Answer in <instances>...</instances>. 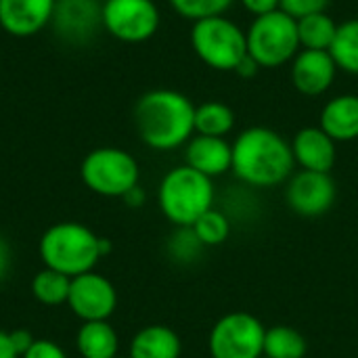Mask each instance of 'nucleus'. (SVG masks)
<instances>
[{
    "instance_id": "f257e3e1",
    "label": "nucleus",
    "mask_w": 358,
    "mask_h": 358,
    "mask_svg": "<svg viewBox=\"0 0 358 358\" xmlns=\"http://www.w3.org/2000/svg\"><path fill=\"white\" fill-rule=\"evenodd\" d=\"M138 138L153 151H174L195 134L193 101L172 88H155L138 96L132 111Z\"/></svg>"
},
{
    "instance_id": "f03ea898",
    "label": "nucleus",
    "mask_w": 358,
    "mask_h": 358,
    "mask_svg": "<svg viewBox=\"0 0 358 358\" xmlns=\"http://www.w3.org/2000/svg\"><path fill=\"white\" fill-rule=\"evenodd\" d=\"M292 143L266 126L245 128L233 143V174L256 189L283 185L294 174Z\"/></svg>"
},
{
    "instance_id": "7ed1b4c3",
    "label": "nucleus",
    "mask_w": 358,
    "mask_h": 358,
    "mask_svg": "<svg viewBox=\"0 0 358 358\" xmlns=\"http://www.w3.org/2000/svg\"><path fill=\"white\" fill-rule=\"evenodd\" d=\"M44 268L67 275L69 279L94 271L103 258L101 237L80 222H57L48 227L38 243Z\"/></svg>"
},
{
    "instance_id": "20e7f679",
    "label": "nucleus",
    "mask_w": 358,
    "mask_h": 358,
    "mask_svg": "<svg viewBox=\"0 0 358 358\" xmlns=\"http://www.w3.org/2000/svg\"><path fill=\"white\" fill-rule=\"evenodd\" d=\"M157 203L172 224L193 227L201 214L214 208V182L187 164L176 166L162 178Z\"/></svg>"
},
{
    "instance_id": "39448f33",
    "label": "nucleus",
    "mask_w": 358,
    "mask_h": 358,
    "mask_svg": "<svg viewBox=\"0 0 358 358\" xmlns=\"http://www.w3.org/2000/svg\"><path fill=\"white\" fill-rule=\"evenodd\" d=\"M189 40L197 59L214 71H235L248 57L245 29L227 15L195 21Z\"/></svg>"
},
{
    "instance_id": "423d86ee",
    "label": "nucleus",
    "mask_w": 358,
    "mask_h": 358,
    "mask_svg": "<svg viewBox=\"0 0 358 358\" xmlns=\"http://www.w3.org/2000/svg\"><path fill=\"white\" fill-rule=\"evenodd\" d=\"M248 55L260 65V69H277L294 61L302 50L298 38V21L287 13L273 10L254 17L245 29Z\"/></svg>"
},
{
    "instance_id": "0eeeda50",
    "label": "nucleus",
    "mask_w": 358,
    "mask_h": 358,
    "mask_svg": "<svg viewBox=\"0 0 358 358\" xmlns=\"http://www.w3.org/2000/svg\"><path fill=\"white\" fill-rule=\"evenodd\" d=\"M80 178L92 193L122 199L138 185L141 168L132 153L120 147H99L82 159Z\"/></svg>"
},
{
    "instance_id": "6e6552de",
    "label": "nucleus",
    "mask_w": 358,
    "mask_h": 358,
    "mask_svg": "<svg viewBox=\"0 0 358 358\" xmlns=\"http://www.w3.org/2000/svg\"><path fill=\"white\" fill-rule=\"evenodd\" d=\"M266 327L250 313H229L220 317L208 338L212 358H260L264 352Z\"/></svg>"
},
{
    "instance_id": "1a4fd4ad",
    "label": "nucleus",
    "mask_w": 358,
    "mask_h": 358,
    "mask_svg": "<svg viewBox=\"0 0 358 358\" xmlns=\"http://www.w3.org/2000/svg\"><path fill=\"white\" fill-rule=\"evenodd\" d=\"M103 29L126 44L151 40L162 23V13L155 0H103Z\"/></svg>"
},
{
    "instance_id": "9d476101",
    "label": "nucleus",
    "mask_w": 358,
    "mask_h": 358,
    "mask_svg": "<svg viewBox=\"0 0 358 358\" xmlns=\"http://www.w3.org/2000/svg\"><path fill=\"white\" fill-rule=\"evenodd\" d=\"M67 306L82 323L109 321L117 308V292L107 277L88 271L71 279Z\"/></svg>"
},
{
    "instance_id": "9b49d317",
    "label": "nucleus",
    "mask_w": 358,
    "mask_h": 358,
    "mask_svg": "<svg viewBox=\"0 0 358 358\" xmlns=\"http://www.w3.org/2000/svg\"><path fill=\"white\" fill-rule=\"evenodd\" d=\"M336 195H338L336 182L327 172L300 170L289 176L285 187L287 206L292 208V212L306 218H317L327 214L336 203Z\"/></svg>"
},
{
    "instance_id": "f8f14e48",
    "label": "nucleus",
    "mask_w": 358,
    "mask_h": 358,
    "mask_svg": "<svg viewBox=\"0 0 358 358\" xmlns=\"http://www.w3.org/2000/svg\"><path fill=\"white\" fill-rule=\"evenodd\" d=\"M99 0H57L50 27L67 44H84L103 27Z\"/></svg>"
},
{
    "instance_id": "ddd939ff",
    "label": "nucleus",
    "mask_w": 358,
    "mask_h": 358,
    "mask_svg": "<svg viewBox=\"0 0 358 358\" xmlns=\"http://www.w3.org/2000/svg\"><path fill=\"white\" fill-rule=\"evenodd\" d=\"M336 76H338V65L334 57L329 55V50L302 48L294 57L292 69H289L292 86L304 96L325 94L334 86Z\"/></svg>"
},
{
    "instance_id": "4468645a",
    "label": "nucleus",
    "mask_w": 358,
    "mask_h": 358,
    "mask_svg": "<svg viewBox=\"0 0 358 358\" xmlns=\"http://www.w3.org/2000/svg\"><path fill=\"white\" fill-rule=\"evenodd\" d=\"M57 0H0V27L13 38H31L50 25Z\"/></svg>"
},
{
    "instance_id": "2eb2a0df",
    "label": "nucleus",
    "mask_w": 358,
    "mask_h": 358,
    "mask_svg": "<svg viewBox=\"0 0 358 358\" xmlns=\"http://www.w3.org/2000/svg\"><path fill=\"white\" fill-rule=\"evenodd\" d=\"M292 153L302 170L331 172L336 164V141L321 126H306L296 132L292 141Z\"/></svg>"
},
{
    "instance_id": "dca6fc26",
    "label": "nucleus",
    "mask_w": 358,
    "mask_h": 358,
    "mask_svg": "<svg viewBox=\"0 0 358 358\" xmlns=\"http://www.w3.org/2000/svg\"><path fill=\"white\" fill-rule=\"evenodd\" d=\"M185 164L193 170L216 178L233 166V145L227 138L193 134L185 145Z\"/></svg>"
},
{
    "instance_id": "f3484780",
    "label": "nucleus",
    "mask_w": 358,
    "mask_h": 358,
    "mask_svg": "<svg viewBox=\"0 0 358 358\" xmlns=\"http://www.w3.org/2000/svg\"><path fill=\"white\" fill-rule=\"evenodd\" d=\"M319 126L336 141L348 143L358 138V94H338L321 109Z\"/></svg>"
},
{
    "instance_id": "a211bd4d",
    "label": "nucleus",
    "mask_w": 358,
    "mask_h": 358,
    "mask_svg": "<svg viewBox=\"0 0 358 358\" xmlns=\"http://www.w3.org/2000/svg\"><path fill=\"white\" fill-rule=\"evenodd\" d=\"M182 342L168 325H147L130 342V358H180Z\"/></svg>"
},
{
    "instance_id": "6ab92c4d",
    "label": "nucleus",
    "mask_w": 358,
    "mask_h": 358,
    "mask_svg": "<svg viewBox=\"0 0 358 358\" xmlns=\"http://www.w3.org/2000/svg\"><path fill=\"white\" fill-rule=\"evenodd\" d=\"M76 348L82 358H115L120 338L109 321H90L78 329Z\"/></svg>"
},
{
    "instance_id": "aec40b11",
    "label": "nucleus",
    "mask_w": 358,
    "mask_h": 358,
    "mask_svg": "<svg viewBox=\"0 0 358 358\" xmlns=\"http://www.w3.org/2000/svg\"><path fill=\"white\" fill-rule=\"evenodd\" d=\"M235 128V111L222 101L195 105V134L224 138Z\"/></svg>"
},
{
    "instance_id": "412c9836",
    "label": "nucleus",
    "mask_w": 358,
    "mask_h": 358,
    "mask_svg": "<svg viewBox=\"0 0 358 358\" xmlns=\"http://www.w3.org/2000/svg\"><path fill=\"white\" fill-rule=\"evenodd\" d=\"M308 352L306 338L287 325H275L264 334V352L268 358H304Z\"/></svg>"
},
{
    "instance_id": "4be33fe9",
    "label": "nucleus",
    "mask_w": 358,
    "mask_h": 358,
    "mask_svg": "<svg viewBox=\"0 0 358 358\" xmlns=\"http://www.w3.org/2000/svg\"><path fill=\"white\" fill-rule=\"evenodd\" d=\"M338 31V23L325 13H315L298 19L300 46L308 50H329Z\"/></svg>"
},
{
    "instance_id": "5701e85b",
    "label": "nucleus",
    "mask_w": 358,
    "mask_h": 358,
    "mask_svg": "<svg viewBox=\"0 0 358 358\" xmlns=\"http://www.w3.org/2000/svg\"><path fill=\"white\" fill-rule=\"evenodd\" d=\"M329 55L334 57L338 69L358 76V17L338 23Z\"/></svg>"
},
{
    "instance_id": "b1692460",
    "label": "nucleus",
    "mask_w": 358,
    "mask_h": 358,
    "mask_svg": "<svg viewBox=\"0 0 358 358\" xmlns=\"http://www.w3.org/2000/svg\"><path fill=\"white\" fill-rule=\"evenodd\" d=\"M69 287H71V279L63 273L52 271V268H42L31 279V294L44 306L67 304Z\"/></svg>"
},
{
    "instance_id": "393cba45",
    "label": "nucleus",
    "mask_w": 358,
    "mask_h": 358,
    "mask_svg": "<svg viewBox=\"0 0 358 358\" xmlns=\"http://www.w3.org/2000/svg\"><path fill=\"white\" fill-rule=\"evenodd\" d=\"M193 233L203 248H216L224 243L231 235V222L224 212L212 208L193 222Z\"/></svg>"
},
{
    "instance_id": "a878e982",
    "label": "nucleus",
    "mask_w": 358,
    "mask_h": 358,
    "mask_svg": "<svg viewBox=\"0 0 358 358\" xmlns=\"http://www.w3.org/2000/svg\"><path fill=\"white\" fill-rule=\"evenodd\" d=\"M172 10L187 19V21H199L216 15H224L237 0H168Z\"/></svg>"
},
{
    "instance_id": "bb28decb",
    "label": "nucleus",
    "mask_w": 358,
    "mask_h": 358,
    "mask_svg": "<svg viewBox=\"0 0 358 358\" xmlns=\"http://www.w3.org/2000/svg\"><path fill=\"white\" fill-rule=\"evenodd\" d=\"M201 248L203 245L199 243L191 227H178V231L170 239V254L176 260H191L199 254Z\"/></svg>"
},
{
    "instance_id": "cd10ccee",
    "label": "nucleus",
    "mask_w": 358,
    "mask_h": 358,
    "mask_svg": "<svg viewBox=\"0 0 358 358\" xmlns=\"http://www.w3.org/2000/svg\"><path fill=\"white\" fill-rule=\"evenodd\" d=\"M331 0H281V10L296 21L315 13H325Z\"/></svg>"
},
{
    "instance_id": "c85d7f7f",
    "label": "nucleus",
    "mask_w": 358,
    "mask_h": 358,
    "mask_svg": "<svg viewBox=\"0 0 358 358\" xmlns=\"http://www.w3.org/2000/svg\"><path fill=\"white\" fill-rule=\"evenodd\" d=\"M21 358H67L65 350L52 340H34Z\"/></svg>"
},
{
    "instance_id": "c756f323",
    "label": "nucleus",
    "mask_w": 358,
    "mask_h": 358,
    "mask_svg": "<svg viewBox=\"0 0 358 358\" xmlns=\"http://www.w3.org/2000/svg\"><path fill=\"white\" fill-rule=\"evenodd\" d=\"M239 2L254 17H260V15H266V13L281 8V0H239Z\"/></svg>"
},
{
    "instance_id": "7c9ffc66",
    "label": "nucleus",
    "mask_w": 358,
    "mask_h": 358,
    "mask_svg": "<svg viewBox=\"0 0 358 358\" xmlns=\"http://www.w3.org/2000/svg\"><path fill=\"white\" fill-rule=\"evenodd\" d=\"M10 334V340H13V346H15V350L19 352V357H23L25 355V350L34 344V336H31V331H27V329H15V331H8Z\"/></svg>"
},
{
    "instance_id": "2f4dec72",
    "label": "nucleus",
    "mask_w": 358,
    "mask_h": 358,
    "mask_svg": "<svg viewBox=\"0 0 358 358\" xmlns=\"http://www.w3.org/2000/svg\"><path fill=\"white\" fill-rule=\"evenodd\" d=\"M258 71H260V65L248 55L239 65H237V69L233 71V73H237L241 80H252V78H256L258 76Z\"/></svg>"
},
{
    "instance_id": "473e14b6",
    "label": "nucleus",
    "mask_w": 358,
    "mask_h": 358,
    "mask_svg": "<svg viewBox=\"0 0 358 358\" xmlns=\"http://www.w3.org/2000/svg\"><path fill=\"white\" fill-rule=\"evenodd\" d=\"M8 268H10V248L4 241V237H0V283L8 275Z\"/></svg>"
},
{
    "instance_id": "72a5a7b5",
    "label": "nucleus",
    "mask_w": 358,
    "mask_h": 358,
    "mask_svg": "<svg viewBox=\"0 0 358 358\" xmlns=\"http://www.w3.org/2000/svg\"><path fill=\"white\" fill-rule=\"evenodd\" d=\"M0 358H21L19 352L15 350V346H13L10 334L2 331V329H0Z\"/></svg>"
},
{
    "instance_id": "f704fd0d",
    "label": "nucleus",
    "mask_w": 358,
    "mask_h": 358,
    "mask_svg": "<svg viewBox=\"0 0 358 358\" xmlns=\"http://www.w3.org/2000/svg\"><path fill=\"white\" fill-rule=\"evenodd\" d=\"M122 199H124V203H126L128 208H141V206L145 203V191L141 189V185H136V187L130 189Z\"/></svg>"
},
{
    "instance_id": "c9c22d12",
    "label": "nucleus",
    "mask_w": 358,
    "mask_h": 358,
    "mask_svg": "<svg viewBox=\"0 0 358 358\" xmlns=\"http://www.w3.org/2000/svg\"><path fill=\"white\" fill-rule=\"evenodd\" d=\"M115 358H130V357H115Z\"/></svg>"
},
{
    "instance_id": "e433bc0d",
    "label": "nucleus",
    "mask_w": 358,
    "mask_h": 358,
    "mask_svg": "<svg viewBox=\"0 0 358 358\" xmlns=\"http://www.w3.org/2000/svg\"><path fill=\"white\" fill-rule=\"evenodd\" d=\"M260 358H268V357H260Z\"/></svg>"
}]
</instances>
